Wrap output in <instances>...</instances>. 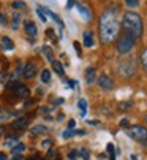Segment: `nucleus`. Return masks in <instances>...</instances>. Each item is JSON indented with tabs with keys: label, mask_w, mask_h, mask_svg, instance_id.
Returning a JSON list of instances; mask_svg holds the SVG:
<instances>
[{
	"label": "nucleus",
	"mask_w": 147,
	"mask_h": 160,
	"mask_svg": "<svg viewBox=\"0 0 147 160\" xmlns=\"http://www.w3.org/2000/svg\"><path fill=\"white\" fill-rule=\"evenodd\" d=\"M117 7L108 8L105 13L100 16V22H98V29H100V40L103 44L112 43L117 35L120 33V22L117 19Z\"/></svg>",
	"instance_id": "obj_1"
},
{
	"label": "nucleus",
	"mask_w": 147,
	"mask_h": 160,
	"mask_svg": "<svg viewBox=\"0 0 147 160\" xmlns=\"http://www.w3.org/2000/svg\"><path fill=\"white\" fill-rule=\"evenodd\" d=\"M122 24H124V32H128L135 40L142 35V19L138 13L127 11L122 19Z\"/></svg>",
	"instance_id": "obj_2"
},
{
	"label": "nucleus",
	"mask_w": 147,
	"mask_h": 160,
	"mask_svg": "<svg viewBox=\"0 0 147 160\" xmlns=\"http://www.w3.org/2000/svg\"><path fill=\"white\" fill-rule=\"evenodd\" d=\"M135 38L128 33V32H124L120 35V38L117 40V51L120 52V54H127V52H130L131 49H133V46H135Z\"/></svg>",
	"instance_id": "obj_3"
},
{
	"label": "nucleus",
	"mask_w": 147,
	"mask_h": 160,
	"mask_svg": "<svg viewBox=\"0 0 147 160\" xmlns=\"http://www.w3.org/2000/svg\"><path fill=\"white\" fill-rule=\"evenodd\" d=\"M119 73L125 78H130L136 73V62L133 57H128L119 63Z\"/></svg>",
	"instance_id": "obj_4"
},
{
	"label": "nucleus",
	"mask_w": 147,
	"mask_h": 160,
	"mask_svg": "<svg viewBox=\"0 0 147 160\" xmlns=\"http://www.w3.org/2000/svg\"><path fill=\"white\" fill-rule=\"evenodd\" d=\"M128 136L138 143H145L147 141V128L142 125H131L128 128Z\"/></svg>",
	"instance_id": "obj_5"
},
{
	"label": "nucleus",
	"mask_w": 147,
	"mask_h": 160,
	"mask_svg": "<svg viewBox=\"0 0 147 160\" xmlns=\"http://www.w3.org/2000/svg\"><path fill=\"white\" fill-rule=\"evenodd\" d=\"M7 90H11V92H13L17 98H27V97L30 95L29 89H27L26 86H24L22 82H17V81L10 82V84L7 86Z\"/></svg>",
	"instance_id": "obj_6"
},
{
	"label": "nucleus",
	"mask_w": 147,
	"mask_h": 160,
	"mask_svg": "<svg viewBox=\"0 0 147 160\" xmlns=\"http://www.w3.org/2000/svg\"><path fill=\"white\" fill-rule=\"evenodd\" d=\"M35 75H37V63H35L33 60H30V62L26 63V67H24L22 76L26 78V79H32Z\"/></svg>",
	"instance_id": "obj_7"
},
{
	"label": "nucleus",
	"mask_w": 147,
	"mask_h": 160,
	"mask_svg": "<svg viewBox=\"0 0 147 160\" xmlns=\"http://www.w3.org/2000/svg\"><path fill=\"white\" fill-rule=\"evenodd\" d=\"M98 86H100L101 89H105V90H111L114 87V82H112V79L109 76L101 75V76H98Z\"/></svg>",
	"instance_id": "obj_8"
},
{
	"label": "nucleus",
	"mask_w": 147,
	"mask_h": 160,
	"mask_svg": "<svg viewBox=\"0 0 147 160\" xmlns=\"http://www.w3.org/2000/svg\"><path fill=\"white\" fill-rule=\"evenodd\" d=\"M27 125H29V119L27 118H19V119H16V121L11 122V127L14 130H24Z\"/></svg>",
	"instance_id": "obj_9"
},
{
	"label": "nucleus",
	"mask_w": 147,
	"mask_h": 160,
	"mask_svg": "<svg viewBox=\"0 0 147 160\" xmlns=\"http://www.w3.org/2000/svg\"><path fill=\"white\" fill-rule=\"evenodd\" d=\"M38 8H40V10H41L43 13H46V14H47L49 18H52V19H54V21L57 22V24L60 26V29H63V21H62V19H60V18H59V16H57L56 13H52L51 10H47V8H44V7H38Z\"/></svg>",
	"instance_id": "obj_10"
},
{
	"label": "nucleus",
	"mask_w": 147,
	"mask_h": 160,
	"mask_svg": "<svg viewBox=\"0 0 147 160\" xmlns=\"http://www.w3.org/2000/svg\"><path fill=\"white\" fill-rule=\"evenodd\" d=\"M24 29H26V32H27L29 37H37L38 35V29H37V26L33 24V22H26Z\"/></svg>",
	"instance_id": "obj_11"
},
{
	"label": "nucleus",
	"mask_w": 147,
	"mask_h": 160,
	"mask_svg": "<svg viewBox=\"0 0 147 160\" xmlns=\"http://www.w3.org/2000/svg\"><path fill=\"white\" fill-rule=\"evenodd\" d=\"M84 46H87V48H92L93 46V35H92L90 30H86L84 32Z\"/></svg>",
	"instance_id": "obj_12"
},
{
	"label": "nucleus",
	"mask_w": 147,
	"mask_h": 160,
	"mask_svg": "<svg viewBox=\"0 0 147 160\" xmlns=\"http://www.w3.org/2000/svg\"><path fill=\"white\" fill-rule=\"evenodd\" d=\"M76 7H78V10H79L81 16H82L86 21H90V18H92V13L89 11V8H87V7H84V5H76Z\"/></svg>",
	"instance_id": "obj_13"
},
{
	"label": "nucleus",
	"mask_w": 147,
	"mask_h": 160,
	"mask_svg": "<svg viewBox=\"0 0 147 160\" xmlns=\"http://www.w3.org/2000/svg\"><path fill=\"white\" fill-rule=\"evenodd\" d=\"M52 70H56V73H57V75H60V76H63V75H65L63 65H62L59 60H54V62H52Z\"/></svg>",
	"instance_id": "obj_14"
},
{
	"label": "nucleus",
	"mask_w": 147,
	"mask_h": 160,
	"mask_svg": "<svg viewBox=\"0 0 147 160\" xmlns=\"http://www.w3.org/2000/svg\"><path fill=\"white\" fill-rule=\"evenodd\" d=\"M95 68H87V72H86V81L87 84H92L95 81Z\"/></svg>",
	"instance_id": "obj_15"
},
{
	"label": "nucleus",
	"mask_w": 147,
	"mask_h": 160,
	"mask_svg": "<svg viewBox=\"0 0 147 160\" xmlns=\"http://www.w3.org/2000/svg\"><path fill=\"white\" fill-rule=\"evenodd\" d=\"M24 151H26V144H22V143H17L16 146L11 148V152H13L14 155H19V154L24 152Z\"/></svg>",
	"instance_id": "obj_16"
},
{
	"label": "nucleus",
	"mask_w": 147,
	"mask_h": 160,
	"mask_svg": "<svg viewBox=\"0 0 147 160\" xmlns=\"http://www.w3.org/2000/svg\"><path fill=\"white\" fill-rule=\"evenodd\" d=\"M2 43H3V46H2L3 49H13V48H14V43H13L8 37H3V38H2Z\"/></svg>",
	"instance_id": "obj_17"
},
{
	"label": "nucleus",
	"mask_w": 147,
	"mask_h": 160,
	"mask_svg": "<svg viewBox=\"0 0 147 160\" xmlns=\"http://www.w3.org/2000/svg\"><path fill=\"white\" fill-rule=\"evenodd\" d=\"M30 132H32V133H35V135H41V133H46V132H47V128H46L44 125H35V127H32V128H30Z\"/></svg>",
	"instance_id": "obj_18"
},
{
	"label": "nucleus",
	"mask_w": 147,
	"mask_h": 160,
	"mask_svg": "<svg viewBox=\"0 0 147 160\" xmlns=\"http://www.w3.org/2000/svg\"><path fill=\"white\" fill-rule=\"evenodd\" d=\"M19 140V135H14V136H11V135H8L7 136V141H5V146H8V148H11L16 141Z\"/></svg>",
	"instance_id": "obj_19"
},
{
	"label": "nucleus",
	"mask_w": 147,
	"mask_h": 160,
	"mask_svg": "<svg viewBox=\"0 0 147 160\" xmlns=\"http://www.w3.org/2000/svg\"><path fill=\"white\" fill-rule=\"evenodd\" d=\"M41 81H43L44 84L51 82V72H49V70H43V72H41Z\"/></svg>",
	"instance_id": "obj_20"
},
{
	"label": "nucleus",
	"mask_w": 147,
	"mask_h": 160,
	"mask_svg": "<svg viewBox=\"0 0 147 160\" xmlns=\"http://www.w3.org/2000/svg\"><path fill=\"white\" fill-rule=\"evenodd\" d=\"M139 59H141V63H142V67L145 68V72H147V48L141 51V54H139Z\"/></svg>",
	"instance_id": "obj_21"
},
{
	"label": "nucleus",
	"mask_w": 147,
	"mask_h": 160,
	"mask_svg": "<svg viewBox=\"0 0 147 160\" xmlns=\"http://www.w3.org/2000/svg\"><path fill=\"white\" fill-rule=\"evenodd\" d=\"M43 52H44V56H46V59H47V60L54 62V52H52V49H51V48L44 46V48H43Z\"/></svg>",
	"instance_id": "obj_22"
},
{
	"label": "nucleus",
	"mask_w": 147,
	"mask_h": 160,
	"mask_svg": "<svg viewBox=\"0 0 147 160\" xmlns=\"http://www.w3.org/2000/svg\"><path fill=\"white\" fill-rule=\"evenodd\" d=\"M78 106L81 108V114H82V116H86V111H87V102H86L84 98H81V100L78 102Z\"/></svg>",
	"instance_id": "obj_23"
},
{
	"label": "nucleus",
	"mask_w": 147,
	"mask_h": 160,
	"mask_svg": "<svg viewBox=\"0 0 147 160\" xmlns=\"http://www.w3.org/2000/svg\"><path fill=\"white\" fill-rule=\"evenodd\" d=\"M19 22H21V14H17V13H16V14L13 16V24H11V27H13L14 30H16V29H19Z\"/></svg>",
	"instance_id": "obj_24"
},
{
	"label": "nucleus",
	"mask_w": 147,
	"mask_h": 160,
	"mask_svg": "<svg viewBox=\"0 0 147 160\" xmlns=\"http://www.w3.org/2000/svg\"><path fill=\"white\" fill-rule=\"evenodd\" d=\"M106 149H108V152H109V157H111V160H115V149H114V144H108L106 146Z\"/></svg>",
	"instance_id": "obj_25"
},
{
	"label": "nucleus",
	"mask_w": 147,
	"mask_h": 160,
	"mask_svg": "<svg viewBox=\"0 0 147 160\" xmlns=\"http://www.w3.org/2000/svg\"><path fill=\"white\" fill-rule=\"evenodd\" d=\"M75 133H76L75 130H70V128H66V130H65V132L62 133V136H63V138H65V140H68V138H71V136H73V135H75Z\"/></svg>",
	"instance_id": "obj_26"
},
{
	"label": "nucleus",
	"mask_w": 147,
	"mask_h": 160,
	"mask_svg": "<svg viewBox=\"0 0 147 160\" xmlns=\"http://www.w3.org/2000/svg\"><path fill=\"white\" fill-rule=\"evenodd\" d=\"M11 7L13 8H17V10H22V8H26V3H24V2H13Z\"/></svg>",
	"instance_id": "obj_27"
},
{
	"label": "nucleus",
	"mask_w": 147,
	"mask_h": 160,
	"mask_svg": "<svg viewBox=\"0 0 147 160\" xmlns=\"http://www.w3.org/2000/svg\"><path fill=\"white\" fill-rule=\"evenodd\" d=\"M125 5H127V7H131V8H135V7H138V5H139V2H138V0H127V2H125Z\"/></svg>",
	"instance_id": "obj_28"
},
{
	"label": "nucleus",
	"mask_w": 147,
	"mask_h": 160,
	"mask_svg": "<svg viewBox=\"0 0 147 160\" xmlns=\"http://www.w3.org/2000/svg\"><path fill=\"white\" fill-rule=\"evenodd\" d=\"M37 14H38V18H40L43 22H46V21H47V19H46V14H44V13L40 10V8H37Z\"/></svg>",
	"instance_id": "obj_29"
},
{
	"label": "nucleus",
	"mask_w": 147,
	"mask_h": 160,
	"mask_svg": "<svg viewBox=\"0 0 147 160\" xmlns=\"http://www.w3.org/2000/svg\"><path fill=\"white\" fill-rule=\"evenodd\" d=\"M79 154H81V155H82V158H86V160H87V158H89V155H90L87 149H81V151H79Z\"/></svg>",
	"instance_id": "obj_30"
},
{
	"label": "nucleus",
	"mask_w": 147,
	"mask_h": 160,
	"mask_svg": "<svg viewBox=\"0 0 147 160\" xmlns=\"http://www.w3.org/2000/svg\"><path fill=\"white\" fill-rule=\"evenodd\" d=\"M68 157H70V160H78L76 157H78V152L76 151H71L70 154H68Z\"/></svg>",
	"instance_id": "obj_31"
},
{
	"label": "nucleus",
	"mask_w": 147,
	"mask_h": 160,
	"mask_svg": "<svg viewBox=\"0 0 147 160\" xmlns=\"http://www.w3.org/2000/svg\"><path fill=\"white\" fill-rule=\"evenodd\" d=\"M73 44H75V49H76V52H78V56L81 57V48H79V43H78V41H75V43H73Z\"/></svg>",
	"instance_id": "obj_32"
},
{
	"label": "nucleus",
	"mask_w": 147,
	"mask_h": 160,
	"mask_svg": "<svg viewBox=\"0 0 147 160\" xmlns=\"http://www.w3.org/2000/svg\"><path fill=\"white\" fill-rule=\"evenodd\" d=\"M46 32H47V37H51L52 40H56V37H54V30H52V29H47Z\"/></svg>",
	"instance_id": "obj_33"
},
{
	"label": "nucleus",
	"mask_w": 147,
	"mask_h": 160,
	"mask_svg": "<svg viewBox=\"0 0 147 160\" xmlns=\"http://www.w3.org/2000/svg\"><path fill=\"white\" fill-rule=\"evenodd\" d=\"M26 160H44L41 155H33V157H29V158H26Z\"/></svg>",
	"instance_id": "obj_34"
},
{
	"label": "nucleus",
	"mask_w": 147,
	"mask_h": 160,
	"mask_svg": "<svg viewBox=\"0 0 147 160\" xmlns=\"http://www.w3.org/2000/svg\"><path fill=\"white\" fill-rule=\"evenodd\" d=\"M8 116H10L8 112H3V114H0V122H2V121H5V119H8Z\"/></svg>",
	"instance_id": "obj_35"
},
{
	"label": "nucleus",
	"mask_w": 147,
	"mask_h": 160,
	"mask_svg": "<svg viewBox=\"0 0 147 160\" xmlns=\"http://www.w3.org/2000/svg\"><path fill=\"white\" fill-rule=\"evenodd\" d=\"M75 125H76V121H70V122H68V128H70V130L75 128Z\"/></svg>",
	"instance_id": "obj_36"
},
{
	"label": "nucleus",
	"mask_w": 147,
	"mask_h": 160,
	"mask_svg": "<svg viewBox=\"0 0 147 160\" xmlns=\"http://www.w3.org/2000/svg\"><path fill=\"white\" fill-rule=\"evenodd\" d=\"M51 144H52V143H51V140H46V141H43V146H44V148H51Z\"/></svg>",
	"instance_id": "obj_37"
},
{
	"label": "nucleus",
	"mask_w": 147,
	"mask_h": 160,
	"mask_svg": "<svg viewBox=\"0 0 147 160\" xmlns=\"http://www.w3.org/2000/svg\"><path fill=\"white\" fill-rule=\"evenodd\" d=\"M120 125H122V127H127V125H128V119H122Z\"/></svg>",
	"instance_id": "obj_38"
},
{
	"label": "nucleus",
	"mask_w": 147,
	"mask_h": 160,
	"mask_svg": "<svg viewBox=\"0 0 147 160\" xmlns=\"http://www.w3.org/2000/svg\"><path fill=\"white\" fill-rule=\"evenodd\" d=\"M52 103H54V105H62V103H63V98H57V100H54Z\"/></svg>",
	"instance_id": "obj_39"
},
{
	"label": "nucleus",
	"mask_w": 147,
	"mask_h": 160,
	"mask_svg": "<svg viewBox=\"0 0 147 160\" xmlns=\"http://www.w3.org/2000/svg\"><path fill=\"white\" fill-rule=\"evenodd\" d=\"M56 155V152H54V149H51V151H49L47 152V157H54Z\"/></svg>",
	"instance_id": "obj_40"
},
{
	"label": "nucleus",
	"mask_w": 147,
	"mask_h": 160,
	"mask_svg": "<svg viewBox=\"0 0 147 160\" xmlns=\"http://www.w3.org/2000/svg\"><path fill=\"white\" fill-rule=\"evenodd\" d=\"M63 119H65V116H63V114H59V116H57V121H60V122H62Z\"/></svg>",
	"instance_id": "obj_41"
},
{
	"label": "nucleus",
	"mask_w": 147,
	"mask_h": 160,
	"mask_svg": "<svg viewBox=\"0 0 147 160\" xmlns=\"http://www.w3.org/2000/svg\"><path fill=\"white\" fill-rule=\"evenodd\" d=\"M0 160H7V155L3 152H0Z\"/></svg>",
	"instance_id": "obj_42"
},
{
	"label": "nucleus",
	"mask_w": 147,
	"mask_h": 160,
	"mask_svg": "<svg viewBox=\"0 0 147 160\" xmlns=\"http://www.w3.org/2000/svg\"><path fill=\"white\" fill-rule=\"evenodd\" d=\"M70 82V87H76V81H68Z\"/></svg>",
	"instance_id": "obj_43"
},
{
	"label": "nucleus",
	"mask_w": 147,
	"mask_h": 160,
	"mask_svg": "<svg viewBox=\"0 0 147 160\" xmlns=\"http://www.w3.org/2000/svg\"><path fill=\"white\" fill-rule=\"evenodd\" d=\"M11 160H22V157H21V155H14Z\"/></svg>",
	"instance_id": "obj_44"
},
{
	"label": "nucleus",
	"mask_w": 147,
	"mask_h": 160,
	"mask_svg": "<svg viewBox=\"0 0 147 160\" xmlns=\"http://www.w3.org/2000/svg\"><path fill=\"white\" fill-rule=\"evenodd\" d=\"M131 160H138V157L136 155H131Z\"/></svg>",
	"instance_id": "obj_45"
},
{
	"label": "nucleus",
	"mask_w": 147,
	"mask_h": 160,
	"mask_svg": "<svg viewBox=\"0 0 147 160\" xmlns=\"http://www.w3.org/2000/svg\"><path fill=\"white\" fill-rule=\"evenodd\" d=\"M3 133V127H0V135H2Z\"/></svg>",
	"instance_id": "obj_46"
},
{
	"label": "nucleus",
	"mask_w": 147,
	"mask_h": 160,
	"mask_svg": "<svg viewBox=\"0 0 147 160\" xmlns=\"http://www.w3.org/2000/svg\"><path fill=\"white\" fill-rule=\"evenodd\" d=\"M145 121H147V116H145Z\"/></svg>",
	"instance_id": "obj_47"
}]
</instances>
